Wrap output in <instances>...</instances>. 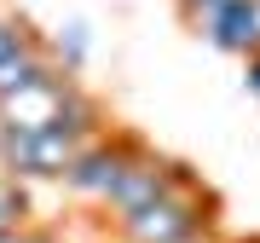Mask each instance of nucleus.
Here are the masks:
<instances>
[{
  "instance_id": "nucleus-1",
  "label": "nucleus",
  "mask_w": 260,
  "mask_h": 243,
  "mask_svg": "<svg viewBox=\"0 0 260 243\" xmlns=\"http://www.w3.org/2000/svg\"><path fill=\"white\" fill-rule=\"evenodd\" d=\"M214 220H220L214 191H203V186L191 179V186H179V191L156 197V203L121 215V220H116V237H121V243H185V237L214 232Z\"/></svg>"
},
{
  "instance_id": "nucleus-2",
  "label": "nucleus",
  "mask_w": 260,
  "mask_h": 243,
  "mask_svg": "<svg viewBox=\"0 0 260 243\" xmlns=\"http://www.w3.org/2000/svg\"><path fill=\"white\" fill-rule=\"evenodd\" d=\"M191 168L185 162H174V157H156V150H145L139 145V157L127 162V174L116 179V191L104 197V208L121 220V215H133V208H145V203H156V197H168V191H179V186H191Z\"/></svg>"
},
{
  "instance_id": "nucleus-3",
  "label": "nucleus",
  "mask_w": 260,
  "mask_h": 243,
  "mask_svg": "<svg viewBox=\"0 0 260 243\" xmlns=\"http://www.w3.org/2000/svg\"><path fill=\"white\" fill-rule=\"evenodd\" d=\"M133 157H139V139H133V133H99V139H87V145H81V157L70 162L64 186L104 203V197L116 191V179L127 174V162H133Z\"/></svg>"
},
{
  "instance_id": "nucleus-4",
  "label": "nucleus",
  "mask_w": 260,
  "mask_h": 243,
  "mask_svg": "<svg viewBox=\"0 0 260 243\" xmlns=\"http://www.w3.org/2000/svg\"><path fill=\"white\" fill-rule=\"evenodd\" d=\"M70 93H75V75H64V70L41 75V81H29V87H18V93L0 99V128L47 133V128H58V122H64Z\"/></svg>"
},
{
  "instance_id": "nucleus-5",
  "label": "nucleus",
  "mask_w": 260,
  "mask_h": 243,
  "mask_svg": "<svg viewBox=\"0 0 260 243\" xmlns=\"http://www.w3.org/2000/svg\"><path fill=\"white\" fill-rule=\"evenodd\" d=\"M203 41H208V47H220V52H232V58H249V52H260L254 0H237V6H225L220 18H214V23L203 29Z\"/></svg>"
},
{
  "instance_id": "nucleus-6",
  "label": "nucleus",
  "mask_w": 260,
  "mask_h": 243,
  "mask_svg": "<svg viewBox=\"0 0 260 243\" xmlns=\"http://www.w3.org/2000/svg\"><path fill=\"white\" fill-rule=\"evenodd\" d=\"M81 145H87V139H75L70 128H47V133H35V179H64L70 162L81 157Z\"/></svg>"
},
{
  "instance_id": "nucleus-7",
  "label": "nucleus",
  "mask_w": 260,
  "mask_h": 243,
  "mask_svg": "<svg viewBox=\"0 0 260 243\" xmlns=\"http://www.w3.org/2000/svg\"><path fill=\"white\" fill-rule=\"evenodd\" d=\"M52 70H58V64H52V52L41 47V41L23 47V52H12L6 64H0V99L18 93V87H29V81H41V75H52Z\"/></svg>"
},
{
  "instance_id": "nucleus-8",
  "label": "nucleus",
  "mask_w": 260,
  "mask_h": 243,
  "mask_svg": "<svg viewBox=\"0 0 260 243\" xmlns=\"http://www.w3.org/2000/svg\"><path fill=\"white\" fill-rule=\"evenodd\" d=\"M0 168H6L12 179H35V133L0 128Z\"/></svg>"
},
{
  "instance_id": "nucleus-9",
  "label": "nucleus",
  "mask_w": 260,
  "mask_h": 243,
  "mask_svg": "<svg viewBox=\"0 0 260 243\" xmlns=\"http://www.w3.org/2000/svg\"><path fill=\"white\" fill-rule=\"evenodd\" d=\"M47 52H52V64L64 70V75H75V70H81V58H87V23H70Z\"/></svg>"
},
{
  "instance_id": "nucleus-10",
  "label": "nucleus",
  "mask_w": 260,
  "mask_h": 243,
  "mask_svg": "<svg viewBox=\"0 0 260 243\" xmlns=\"http://www.w3.org/2000/svg\"><path fill=\"white\" fill-rule=\"evenodd\" d=\"M29 226V197L18 186H0V232H23Z\"/></svg>"
},
{
  "instance_id": "nucleus-11",
  "label": "nucleus",
  "mask_w": 260,
  "mask_h": 243,
  "mask_svg": "<svg viewBox=\"0 0 260 243\" xmlns=\"http://www.w3.org/2000/svg\"><path fill=\"white\" fill-rule=\"evenodd\" d=\"M225 6H237V0H179V18H185V29H197V35H203V29L220 18Z\"/></svg>"
},
{
  "instance_id": "nucleus-12",
  "label": "nucleus",
  "mask_w": 260,
  "mask_h": 243,
  "mask_svg": "<svg viewBox=\"0 0 260 243\" xmlns=\"http://www.w3.org/2000/svg\"><path fill=\"white\" fill-rule=\"evenodd\" d=\"M35 41H41V35H35V29H29L23 18H0V64H6L12 52H23V47H35Z\"/></svg>"
},
{
  "instance_id": "nucleus-13",
  "label": "nucleus",
  "mask_w": 260,
  "mask_h": 243,
  "mask_svg": "<svg viewBox=\"0 0 260 243\" xmlns=\"http://www.w3.org/2000/svg\"><path fill=\"white\" fill-rule=\"evenodd\" d=\"M243 87L260 99V52H249V58H243Z\"/></svg>"
},
{
  "instance_id": "nucleus-14",
  "label": "nucleus",
  "mask_w": 260,
  "mask_h": 243,
  "mask_svg": "<svg viewBox=\"0 0 260 243\" xmlns=\"http://www.w3.org/2000/svg\"><path fill=\"white\" fill-rule=\"evenodd\" d=\"M0 243H47V237H35V232L23 226V232H0Z\"/></svg>"
},
{
  "instance_id": "nucleus-15",
  "label": "nucleus",
  "mask_w": 260,
  "mask_h": 243,
  "mask_svg": "<svg viewBox=\"0 0 260 243\" xmlns=\"http://www.w3.org/2000/svg\"><path fill=\"white\" fill-rule=\"evenodd\" d=\"M185 243H220V237H214V232H203V237H185Z\"/></svg>"
},
{
  "instance_id": "nucleus-16",
  "label": "nucleus",
  "mask_w": 260,
  "mask_h": 243,
  "mask_svg": "<svg viewBox=\"0 0 260 243\" xmlns=\"http://www.w3.org/2000/svg\"><path fill=\"white\" fill-rule=\"evenodd\" d=\"M254 29H260V0H254Z\"/></svg>"
},
{
  "instance_id": "nucleus-17",
  "label": "nucleus",
  "mask_w": 260,
  "mask_h": 243,
  "mask_svg": "<svg viewBox=\"0 0 260 243\" xmlns=\"http://www.w3.org/2000/svg\"><path fill=\"white\" fill-rule=\"evenodd\" d=\"M237 243H260V232H254V237H237Z\"/></svg>"
}]
</instances>
